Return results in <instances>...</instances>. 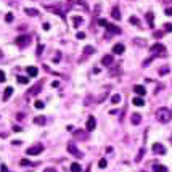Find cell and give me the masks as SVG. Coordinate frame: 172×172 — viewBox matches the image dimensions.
Segmentation results:
<instances>
[{
	"label": "cell",
	"mask_w": 172,
	"mask_h": 172,
	"mask_svg": "<svg viewBox=\"0 0 172 172\" xmlns=\"http://www.w3.org/2000/svg\"><path fill=\"white\" fill-rule=\"evenodd\" d=\"M13 130H15V132H21V127L19 126H13Z\"/></svg>",
	"instance_id": "obj_43"
},
{
	"label": "cell",
	"mask_w": 172,
	"mask_h": 172,
	"mask_svg": "<svg viewBox=\"0 0 172 172\" xmlns=\"http://www.w3.org/2000/svg\"><path fill=\"white\" fill-rule=\"evenodd\" d=\"M169 71H171V69H169L167 66H163L158 73H159V76H166V74H169Z\"/></svg>",
	"instance_id": "obj_28"
},
{
	"label": "cell",
	"mask_w": 172,
	"mask_h": 172,
	"mask_svg": "<svg viewBox=\"0 0 172 172\" xmlns=\"http://www.w3.org/2000/svg\"><path fill=\"white\" fill-rule=\"evenodd\" d=\"M98 24H100V26H105V28H106V26H108V21H106V19H103V18H100V19H98Z\"/></svg>",
	"instance_id": "obj_34"
},
{
	"label": "cell",
	"mask_w": 172,
	"mask_h": 172,
	"mask_svg": "<svg viewBox=\"0 0 172 172\" xmlns=\"http://www.w3.org/2000/svg\"><path fill=\"white\" fill-rule=\"evenodd\" d=\"M5 21H7V23H11V21H13V13H7V16H5Z\"/></svg>",
	"instance_id": "obj_33"
},
{
	"label": "cell",
	"mask_w": 172,
	"mask_h": 172,
	"mask_svg": "<svg viewBox=\"0 0 172 172\" xmlns=\"http://www.w3.org/2000/svg\"><path fill=\"white\" fill-rule=\"evenodd\" d=\"M164 29H166L167 32H172V23H167V24L164 26Z\"/></svg>",
	"instance_id": "obj_38"
},
{
	"label": "cell",
	"mask_w": 172,
	"mask_h": 172,
	"mask_svg": "<svg viewBox=\"0 0 172 172\" xmlns=\"http://www.w3.org/2000/svg\"><path fill=\"white\" fill-rule=\"evenodd\" d=\"M0 169H2V172H8V169H7V166H5V164H2V166H0Z\"/></svg>",
	"instance_id": "obj_42"
},
{
	"label": "cell",
	"mask_w": 172,
	"mask_h": 172,
	"mask_svg": "<svg viewBox=\"0 0 172 172\" xmlns=\"http://www.w3.org/2000/svg\"><path fill=\"white\" fill-rule=\"evenodd\" d=\"M150 52H151L153 55H161V53H164V52H166V47H164L163 44H155V45H151Z\"/></svg>",
	"instance_id": "obj_4"
},
{
	"label": "cell",
	"mask_w": 172,
	"mask_h": 172,
	"mask_svg": "<svg viewBox=\"0 0 172 172\" xmlns=\"http://www.w3.org/2000/svg\"><path fill=\"white\" fill-rule=\"evenodd\" d=\"M15 44H16L18 47H26V45H29L31 44V36H19L15 40Z\"/></svg>",
	"instance_id": "obj_3"
},
{
	"label": "cell",
	"mask_w": 172,
	"mask_h": 172,
	"mask_svg": "<svg viewBox=\"0 0 172 172\" xmlns=\"http://www.w3.org/2000/svg\"><path fill=\"white\" fill-rule=\"evenodd\" d=\"M119 101H121V95H113V97H111V103H113V105H118Z\"/></svg>",
	"instance_id": "obj_29"
},
{
	"label": "cell",
	"mask_w": 172,
	"mask_h": 172,
	"mask_svg": "<svg viewBox=\"0 0 172 172\" xmlns=\"http://www.w3.org/2000/svg\"><path fill=\"white\" fill-rule=\"evenodd\" d=\"M74 137H76V138H77V140H84V138H87V135H85V134H84V132H82V130H76V134H74Z\"/></svg>",
	"instance_id": "obj_24"
},
{
	"label": "cell",
	"mask_w": 172,
	"mask_h": 172,
	"mask_svg": "<svg viewBox=\"0 0 172 172\" xmlns=\"http://www.w3.org/2000/svg\"><path fill=\"white\" fill-rule=\"evenodd\" d=\"M130 121H132V124H134V126H138V124L142 122V116H140L138 113H134V114L130 116Z\"/></svg>",
	"instance_id": "obj_11"
},
{
	"label": "cell",
	"mask_w": 172,
	"mask_h": 172,
	"mask_svg": "<svg viewBox=\"0 0 172 172\" xmlns=\"http://www.w3.org/2000/svg\"><path fill=\"white\" fill-rule=\"evenodd\" d=\"M151 150H153V153H156V155H164V153H166V148H164L161 143H155L151 146Z\"/></svg>",
	"instance_id": "obj_7"
},
{
	"label": "cell",
	"mask_w": 172,
	"mask_h": 172,
	"mask_svg": "<svg viewBox=\"0 0 172 172\" xmlns=\"http://www.w3.org/2000/svg\"><path fill=\"white\" fill-rule=\"evenodd\" d=\"M113 61H114V60H113L111 55H105V56L101 58V64H105V66H111V64H113Z\"/></svg>",
	"instance_id": "obj_13"
},
{
	"label": "cell",
	"mask_w": 172,
	"mask_h": 172,
	"mask_svg": "<svg viewBox=\"0 0 172 172\" xmlns=\"http://www.w3.org/2000/svg\"><path fill=\"white\" fill-rule=\"evenodd\" d=\"M132 103H134L135 106H143L145 100H143V97H134V98H132Z\"/></svg>",
	"instance_id": "obj_16"
},
{
	"label": "cell",
	"mask_w": 172,
	"mask_h": 172,
	"mask_svg": "<svg viewBox=\"0 0 172 172\" xmlns=\"http://www.w3.org/2000/svg\"><path fill=\"white\" fill-rule=\"evenodd\" d=\"M11 93H13V87H7L5 92H3V101H7V100L11 97Z\"/></svg>",
	"instance_id": "obj_18"
},
{
	"label": "cell",
	"mask_w": 172,
	"mask_h": 172,
	"mask_svg": "<svg viewBox=\"0 0 172 172\" xmlns=\"http://www.w3.org/2000/svg\"><path fill=\"white\" fill-rule=\"evenodd\" d=\"M134 92H135L138 97H143V95L146 93V90H145L143 85H135V87H134Z\"/></svg>",
	"instance_id": "obj_15"
},
{
	"label": "cell",
	"mask_w": 172,
	"mask_h": 172,
	"mask_svg": "<svg viewBox=\"0 0 172 172\" xmlns=\"http://www.w3.org/2000/svg\"><path fill=\"white\" fill-rule=\"evenodd\" d=\"M166 15H167V16H172V8H166Z\"/></svg>",
	"instance_id": "obj_41"
},
{
	"label": "cell",
	"mask_w": 172,
	"mask_h": 172,
	"mask_svg": "<svg viewBox=\"0 0 172 172\" xmlns=\"http://www.w3.org/2000/svg\"><path fill=\"white\" fill-rule=\"evenodd\" d=\"M111 16L114 18L116 21L121 19V11H119V7H113V10H111Z\"/></svg>",
	"instance_id": "obj_14"
},
{
	"label": "cell",
	"mask_w": 172,
	"mask_h": 172,
	"mask_svg": "<svg viewBox=\"0 0 172 172\" xmlns=\"http://www.w3.org/2000/svg\"><path fill=\"white\" fill-rule=\"evenodd\" d=\"M124 52H126L124 44H116V45L113 47V53H114V55H122Z\"/></svg>",
	"instance_id": "obj_8"
},
{
	"label": "cell",
	"mask_w": 172,
	"mask_h": 172,
	"mask_svg": "<svg viewBox=\"0 0 172 172\" xmlns=\"http://www.w3.org/2000/svg\"><path fill=\"white\" fill-rule=\"evenodd\" d=\"M42 28L45 29V31H48V29H50V24H48V23H44V26H42Z\"/></svg>",
	"instance_id": "obj_44"
},
{
	"label": "cell",
	"mask_w": 172,
	"mask_h": 172,
	"mask_svg": "<svg viewBox=\"0 0 172 172\" xmlns=\"http://www.w3.org/2000/svg\"><path fill=\"white\" fill-rule=\"evenodd\" d=\"M106 31L111 32V34H121V29H119L118 26H114V24H110V23H108V26H106Z\"/></svg>",
	"instance_id": "obj_12"
},
{
	"label": "cell",
	"mask_w": 172,
	"mask_h": 172,
	"mask_svg": "<svg viewBox=\"0 0 172 172\" xmlns=\"http://www.w3.org/2000/svg\"><path fill=\"white\" fill-rule=\"evenodd\" d=\"M129 23H130V24H135V26H140V21H138L137 16H130L129 18Z\"/></svg>",
	"instance_id": "obj_27"
},
{
	"label": "cell",
	"mask_w": 172,
	"mask_h": 172,
	"mask_svg": "<svg viewBox=\"0 0 172 172\" xmlns=\"http://www.w3.org/2000/svg\"><path fill=\"white\" fill-rule=\"evenodd\" d=\"M76 5H77V7H81V8H84V10H89L87 3H85V2H82V0H77V2H76Z\"/></svg>",
	"instance_id": "obj_31"
},
{
	"label": "cell",
	"mask_w": 172,
	"mask_h": 172,
	"mask_svg": "<svg viewBox=\"0 0 172 172\" xmlns=\"http://www.w3.org/2000/svg\"><path fill=\"white\" fill-rule=\"evenodd\" d=\"M153 172H167V167L163 164H155L153 166Z\"/></svg>",
	"instance_id": "obj_17"
},
{
	"label": "cell",
	"mask_w": 172,
	"mask_h": 172,
	"mask_svg": "<svg viewBox=\"0 0 172 172\" xmlns=\"http://www.w3.org/2000/svg\"><path fill=\"white\" fill-rule=\"evenodd\" d=\"M68 153H71L73 156H76L77 159H81L82 156H84V155H82V151H79V150H77V146H76V145H73V143H69V145H68Z\"/></svg>",
	"instance_id": "obj_5"
},
{
	"label": "cell",
	"mask_w": 172,
	"mask_h": 172,
	"mask_svg": "<svg viewBox=\"0 0 172 172\" xmlns=\"http://www.w3.org/2000/svg\"><path fill=\"white\" fill-rule=\"evenodd\" d=\"M163 34L164 32H155V37H156V39H159V37H163Z\"/></svg>",
	"instance_id": "obj_45"
},
{
	"label": "cell",
	"mask_w": 172,
	"mask_h": 172,
	"mask_svg": "<svg viewBox=\"0 0 172 172\" xmlns=\"http://www.w3.org/2000/svg\"><path fill=\"white\" fill-rule=\"evenodd\" d=\"M76 37H77L79 40H82V39H85V32H77V34H76Z\"/></svg>",
	"instance_id": "obj_37"
},
{
	"label": "cell",
	"mask_w": 172,
	"mask_h": 172,
	"mask_svg": "<svg viewBox=\"0 0 172 172\" xmlns=\"http://www.w3.org/2000/svg\"><path fill=\"white\" fill-rule=\"evenodd\" d=\"M42 151H44V145L37 143V145H34V146L28 148V150H26V155H29V156H37V155H40Z\"/></svg>",
	"instance_id": "obj_2"
},
{
	"label": "cell",
	"mask_w": 172,
	"mask_h": 172,
	"mask_svg": "<svg viewBox=\"0 0 172 172\" xmlns=\"http://www.w3.org/2000/svg\"><path fill=\"white\" fill-rule=\"evenodd\" d=\"M18 82L23 84V85H26V84H29V79L24 77V76H18Z\"/></svg>",
	"instance_id": "obj_26"
},
{
	"label": "cell",
	"mask_w": 172,
	"mask_h": 172,
	"mask_svg": "<svg viewBox=\"0 0 172 172\" xmlns=\"http://www.w3.org/2000/svg\"><path fill=\"white\" fill-rule=\"evenodd\" d=\"M19 163H21V166H31V164H32L29 159H21Z\"/></svg>",
	"instance_id": "obj_35"
},
{
	"label": "cell",
	"mask_w": 172,
	"mask_h": 172,
	"mask_svg": "<svg viewBox=\"0 0 172 172\" xmlns=\"http://www.w3.org/2000/svg\"><path fill=\"white\" fill-rule=\"evenodd\" d=\"M92 53H95V48H93L92 45L84 47V56H87V55H92Z\"/></svg>",
	"instance_id": "obj_22"
},
{
	"label": "cell",
	"mask_w": 172,
	"mask_h": 172,
	"mask_svg": "<svg viewBox=\"0 0 172 172\" xmlns=\"http://www.w3.org/2000/svg\"><path fill=\"white\" fill-rule=\"evenodd\" d=\"M156 119L163 124H167L172 119V113L167 110V108H159V110L156 111Z\"/></svg>",
	"instance_id": "obj_1"
},
{
	"label": "cell",
	"mask_w": 172,
	"mask_h": 172,
	"mask_svg": "<svg viewBox=\"0 0 172 172\" xmlns=\"http://www.w3.org/2000/svg\"><path fill=\"white\" fill-rule=\"evenodd\" d=\"M40 90H42V82H37L36 85H34L32 89H31V90L28 92V95H29V97H31V95H37Z\"/></svg>",
	"instance_id": "obj_9"
},
{
	"label": "cell",
	"mask_w": 172,
	"mask_h": 172,
	"mask_svg": "<svg viewBox=\"0 0 172 172\" xmlns=\"http://www.w3.org/2000/svg\"><path fill=\"white\" fill-rule=\"evenodd\" d=\"M146 21L148 24H150V28H155V16H153V13H146Z\"/></svg>",
	"instance_id": "obj_19"
},
{
	"label": "cell",
	"mask_w": 172,
	"mask_h": 172,
	"mask_svg": "<svg viewBox=\"0 0 172 172\" xmlns=\"http://www.w3.org/2000/svg\"><path fill=\"white\" fill-rule=\"evenodd\" d=\"M73 23H74V26H76V28H79V26L82 24V18H81V16H74V18H73Z\"/></svg>",
	"instance_id": "obj_25"
},
{
	"label": "cell",
	"mask_w": 172,
	"mask_h": 172,
	"mask_svg": "<svg viewBox=\"0 0 172 172\" xmlns=\"http://www.w3.org/2000/svg\"><path fill=\"white\" fill-rule=\"evenodd\" d=\"M24 11H26V15H29V16H37V15H39V11H37L36 8H26Z\"/></svg>",
	"instance_id": "obj_23"
},
{
	"label": "cell",
	"mask_w": 172,
	"mask_h": 172,
	"mask_svg": "<svg viewBox=\"0 0 172 172\" xmlns=\"http://www.w3.org/2000/svg\"><path fill=\"white\" fill-rule=\"evenodd\" d=\"M34 122H36L37 126H44V124L47 122V119H45V116H37V118L34 119Z\"/></svg>",
	"instance_id": "obj_20"
},
{
	"label": "cell",
	"mask_w": 172,
	"mask_h": 172,
	"mask_svg": "<svg viewBox=\"0 0 172 172\" xmlns=\"http://www.w3.org/2000/svg\"><path fill=\"white\" fill-rule=\"evenodd\" d=\"M69 171L71 172H81L82 167H81V164H79V163H73V164H71V167H69Z\"/></svg>",
	"instance_id": "obj_21"
},
{
	"label": "cell",
	"mask_w": 172,
	"mask_h": 172,
	"mask_svg": "<svg viewBox=\"0 0 172 172\" xmlns=\"http://www.w3.org/2000/svg\"><path fill=\"white\" fill-rule=\"evenodd\" d=\"M5 81V73L3 71H0V82H3Z\"/></svg>",
	"instance_id": "obj_39"
},
{
	"label": "cell",
	"mask_w": 172,
	"mask_h": 172,
	"mask_svg": "<svg viewBox=\"0 0 172 172\" xmlns=\"http://www.w3.org/2000/svg\"><path fill=\"white\" fill-rule=\"evenodd\" d=\"M26 73L31 76V77H37V74H39V69H37L36 66H28L26 68Z\"/></svg>",
	"instance_id": "obj_10"
},
{
	"label": "cell",
	"mask_w": 172,
	"mask_h": 172,
	"mask_svg": "<svg viewBox=\"0 0 172 172\" xmlns=\"http://www.w3.org/2000/svg\"><path fill=\"white\" fill-rule=\"evenodd\" d=\"M44 172H58V171H56L55 167H48V169H45Z\"/></svg>",
	"instance_id": "obj_40"
},
{
	"label": "cell",
	"mask_w": 172,
	"mask_h": 172,
	"mask_svg": "<svg viewBox=\"0 0 172 172\" xmlns=\"http://www.w3.org/2000/svg\"><path fill=\"white\" fill-rule=\"evenodd\" d=\"M97 127V119L93 118V116H89V119H87V130L92 132Z\"/></svg>",
	"instance_id": "obj_6"
},
{
	"label": "cell",
	"mask_w": 172,
	"mask_h": 172,
	"mask_svg": "<svg viewBox=\"0 0 172 172\" xmlns=\"http://www.w3.org/2000/svg\"><path fill=\"white\" fill-rule=\"evenodd\" d=\"M106 166H108V161H106V159H100V161H98V167H100V169H105Z\"/></svg>",
	"instance_id": "obj_32"
},
{
	"label": "cell",
	"mask_w": 172,
	"mask_h": 172,
	"mask_svg": "<svg viewBox=\"0 0 172 172\" xmlns=\"http://www.w3.org/2000/svg\"><path fill=\"white\" fill-rule=\"evenodd\" d=\"M34 106H36L37 110H44V106H45V103H44V101H40V100H37V101L34 103Z\"/></svg>",
	"instance_id": "obj_30"
},
{
	"label": "cell",
	"mask_w": 172,
	"mask_h": 172,
	"mask_svg": "<svg viewBox=\"0 0 172 172\" xmlns=\"http://www.w3.org/2000/svg\"><path fill=\"white\" fill-rule=\"evenodd\" d=\"M42 52H44V45L40 44V45L37 47V56H40V55H42Z\"/></svg>",
	"instance_id": "obj_36"
}]
</instances>
